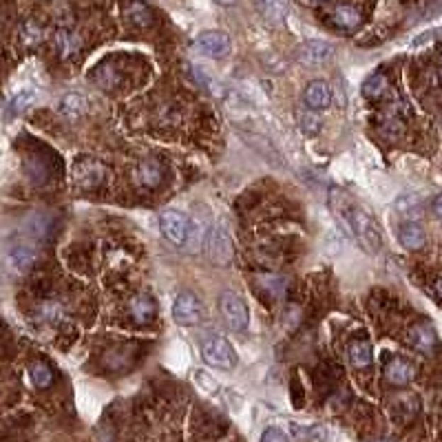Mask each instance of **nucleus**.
<instances>
[{
    "mask_svg": "<svg viewBox=\"0 0 442 442\" xmlns=\"http://www.w3.org/2000/svg\"><path fill=\"white\" fill-rule=\"evenodd\" d=\"M332 206H334L339 219L343 221V226L347 228V232L352 234L358 246L370 252L376 254L382 248V232L378 221L367 212L361 204H354L352 199H347L343 193H334L332 195Z\"/></svg>",
    "mask_w": 442,
    "mask_h": 442,
    "instance_id": "1",
    "label": "nucleus"
},
{
    "mask_svg": "<svg viewBox=\"0 0 442 442\" xmlns=\"http://www.w3.org/2000/svg\"><path fill=\"white\" fill-rule=\"evenodd\" d=\"M201 356H204L206 365L215 367V370L230 372L237 365V352L230 345V341L221 334H204L201 336Z\"/></svg>",
    "mask_w": 442,
    "mask_h": 442,
    "instance_id": "2",
    "label": "nucleus"
},
{
    "mask_svg": "<svg viewBox=\"0 0 442 442\" xmlns=\"http://www.w3.org/2000/svg\"><path fill=\"white\" fill-rule=\"evenodd\" d=\"M219 310H221V317H224V321L228 323V327L232 332H246L248 329V325H250L248 305L237 292H232V290L221 292Z\"/></svg>",
    "mask_w": 442,
    "mask_h": 442,
    "instance_id": "3",
    "label": "nucleus"
},
{
    "mask_svg": "<svg viewBox=\"0 0 442 442\" xmlns=\"http://www.w3.org/2000/svg\"><path fill=\"white\" fill-rule=\"evenodd\" d=\"M159 230L173 246H186L191 242V219L179 210H164L159 215Z\"/></svg>",
    "mask_w": 442,
    "mask_h": 442,
    "instance_id": "4",
    "label": "nucleus"
},
{
    "mask_svg": "<svg viewBox=\"0 0 442 442\" xmlns=\"http://www.w3.org/2000/svg\"><path fill=\"white\" fill-rule=\"evenodd\" d=\"M201 314H204V307H201V301L195 292L183 290L177 294L173 303V319L177 325H183V327L197 325L201 321Z\"/></svg>",
    "mask_w": 442,
    "mask_h": 442,
    "instance_id": "5",
    "label": "nucleus"
},
{
    "mask_svg": "<svg viewBox=\"0 0 442 442\" xmlns=\"http://www.w3.org/2000/svg\"><path fill=\"white\" fill-rule=\"evenodd\" d=\"M206 252L210 261L217 266H228L234 256V246L228 230L224 226H215L206 237Z\"/></svg>",
    "mask_w": 442,
    "mask_h": 442,
    "instance_id": "6",
    "label": "nucleus"
},
{
    "mask_svg": "<svg viewBox=\"0 0 442 442\" xmlns=\"http://www.w3.org/2000/svg\"><path fill=\"white\" fill-rule=\"evenodd\" d=\"M195 47L208 58H226L230 53V35L226 31H204L197 35Z\"/></svg>",
    "mask_w": 442,
    "mask_h": 442,
    "instance_id": "7",
    "label": "nucleus"
},
{
    "mask_svg": "<svg viewBox=\"0 0 442 442\" xmlns=\"http://www.w3.org/2000/svg\"><path fill=\"white\" fill-rule=\"evenodd\" d=\"M334 47L325 40H307L297 49V60L305 67H321L332 60Z\"/></svg>",
    "mask_w": 442,
    "mask_h": 442,
    "instance_id": "8",
    "label": "nucleus"
},
{
    "mask_svg": "<svg viewBox=\"0 0 442 442\" xmlns=\"http://www.w3.org/2000/svg\"><path fill=\"white\" fill-rule=\"evenodd\" d=\"M73 175H76V181L82 188H98L106 177V171H104V166L96 159H80L76 164Z\"/></svg>",
    "mask_w": 442,
    "mask_h": 442,
    "instance_id": "9",
    "label": "nucleus"
},
{
    "mask_svg": "<svg viewBox=\"0 0 442 442\" xmlns=\"http://www.w3.org/2000/svg\"><path fill=\"white\" fill-rule=\"evenodd\" d=\"M35 261H38V252H35L33 246L23 244V242H21V244H16V246H11L9 252H7V264H9V268H11L13 272H18V274L29 272V270L35 266Z\"/></svg>",
    "mask_w": 442,
    "mask_h": 442,
    "instance_id": "10",
    "label": "nucleus"
},
{
    "mask_svg": "<svg viewBox=\"0 0 442 442\" xmlns=\"http://www.w3.org/2000/svg\"><path fill=\"white\" fill-rule=\"evenodd\" d=\"M414 376H416V367L407 358L396 356L385 365V378L390 385L404 387V385H409L414 380Z\"/></svg>",
    "mask_w": 442,
    "mask_h": 442,
    "instance_id": "11",
    "label": "nucleus"
},
{
    "mask_svg": "<svg viewBox=\"0 0 442 442\" xmlns=\"http://www.w3.org/2000/svg\"><path fill=\"white\" fill-rule=\"evenodd\" d=\"M409 343L422 354H434L438 347V336L429 323H418L409 332Z\"/></svg>",
    "mask_w": 442,
    "mask_h": 442,
    "instance_id": "12",
    "label": "nucleus"
},
{
    "mask_svg": "<svg viewBox=\"0 0 442 442\" xmlns=\"http://www.w3.org/2000/svg\"><path fill=\"white\" fill-rule=\"evenodd\" d=\"M398 242L404 250H420L425 248L427 244V234L422 230V226L414 224V221H407V224H402L398 228Z\"/></svg>",
    "mask_w": 442,
    "mask_h": 442,
    "instance_id": "13",
    "label": "nucleus"
},
{
    "mask_svg": "<svg viewBox=\"0 0 442 442\" xmlns=\"http://www.w3.org/2000/svg\"><path fill=\"white\" fill-rule=\"evenodd\" d=\"M332 102V89L327 82L323 80H312L307 86H305V104L314 110H321V108H327Z\"/></svg>",
    "mask_w": 442,
    "mask_h": 442,
    "instance_id": "14",
    "label": "nucleus"
},
{
    "mask_svg": "<svg viewBox=\"0 0 442 442\" xmlns=\"http://www.w3.org/2000/svg\"><path fill=\"white\" fill-rule=\"evenodd\" d=\"M256 9L268 25H283L288 18V0H256Z\"/></svg>",
    "mask_w": 442,
    "mask_h": 442,
    "instance_id": "15",
    "label": "nucleus"
},
{
    "mask_svg": "<svg viewBox=\"0 0 442 442\" xmlns=\"http://www.w3.org/2000/svg\"><path fill=\"white\" fill-rule=\"evenodd\" d=\"M157 312V303L151 294H137L131 301V317L135 319V323H151L155 319Z\"/></svg>",
    "mask_w": 442,
    "mask_h": 442,
    "instance_id": "16",
    "label": "nucleus"
},
{
    "mask_svg": "<svg viewBox=\"0 0 442 442\" xmlns=\"http://www.w3.org/2000/svg\"><path fill=\"white\" fill-rule=\"evenodd\" d=\"M332 23H334L339 29L354 31L356 27H361L363 16L352 5H339V7H334V11H332Z\"/></svg>",
    "mask_w": 442,
    "mask_h": 442,
    "instance_id": "17",
    "label": "nucleus"
},
{
    "mask_svg": "<svg viewBox=\"0 0 442 442\" xmlns=\"http://www.w3.org/2000/svg\"><path fill=\"white\" fill-rule=\"evenodd\" d=\"M137 179L146 188H157L164 179V166L157 159H144L137 169Z\"/></svg>",
    "mask_w": 442,
    "mask_h": 442,
    "instance_id": "18",
    "label": "nucleus"
},
{
    "mask_svg": "<svg viewBox=\"0 0 442 442\" xmlns=\"http://www.w3.org/2000/svg\"><path fill=\"white\" fill-rule=\"evenodd\" d=\"M347 354H349V361H352V365L358 367V370H363V367H370L372 361H374L372 345L367 341H354L352 345H349Z\"/></svg>",
    "mask_w": 442,
    "mask_h": 442,
    "instance_id": "19",
    "label": "nucleus"
},
{
    "mask_svg": "<svg viewBox=\"0 0 442 442\" xmlns=\"http://www.w3.org/2000/svg\"><path fill=\"white\" fill-rule=\"evenodd\" d=\"M361 91H363V96L367 100H378V98H382L385 91H387V76H385L382 71L372 73V76L363 82V89Z\"/></svg>",
    "mask_w": 442,
    "mask_h": 442,
    "instance_id": "20",
    "label": "nucleus"
},
{
    "mask_svg": "<svg viewBox=\"0 0 442 442\" xmlns=\"http://www.w3.org/2000/svg\"><path fill=\"white\" fill-rule=\"evenodd\" d=\"M29 376H31V382L38 387V390H47V387H51V382H53V372L45 361H33L29 365Z\"/></svg>",
    "mask_w": 442,
    "mask_h": 442,
    "instance_id": "21",
    "label": "nucleus"
},
{
    "mask_svg": "<svg viewBox=\"0 0 442 442\" xmlns=\"http://www.w3.org/2000/svg\"><path fill=\"white\" fill-rule=\"evenodd\" d=\"M84 110H86V100L80 94H67L60 102V113L64 118L76 120V118L84 115Z\"/></svg>",
    "mask_w": 442,
    "mask_h": 442,
    "instance_id": "22",
    "label": "nucleus"
},
{
    "mask_svg": "<svg viewBox=\"0 0 442 442\" xmlns=\"http://www.w3.org/2000/svg\"><path fill=\"white\" fill-rule=\"evenodd\" d=\"M55 49H58V53L62 55V58H69V55L78 53L80 38L71 31H58L55 33Z\"/></svg>",
    "mask_w": 442,
    "mask_h": 442,
    "instance_id": "23",
    "label": "nucleus"
},
{
    "mask_svg": "<svg viewBox=\"0 0 442 442\" xmlns=\"http://www.w3.org/2000/svg\"><path fill=\"white\" fill-rule=\"evenodd\" d=\"M396 210L402 215V217H407V219H414L422 212V201L418 195H402L398 197L396 201Z\"/></svg>",
    "mask_w": 442,
    "mask_h": 442,
    "instance_id": "24",
    "label": "nucleus"
},
{
    "mask_svg": "<svg viewBox=\"0 0 442 442\" xmlns=\"http://www.w3.org/2000/svg\"><path fill=\"white\" fill-rule=\"evenodd\" d=\"M33 102H35V91H31V89H25V91H21V94H16V98H13L11 104H9L11 115L25 113V110H27Z\"/></svg>",
    "mask_w": 442,
    "mask_h": 442,
    "instance_id": "25",
    "label": "nucleus"
},
{
    "mask_svg": "<svg viewBox=\"0 0 442 442\" xmlns=\"http://www.w3.org/2000/svg\"><path fill=\"white\" fill-rule=\"evenodd\" d=\"M128 18H131V21L135 25H140V27L151 25V11H149V7L142 5V3H133L131 7H128Z\"/></svg>",
    "mask_w": 442,
    "mask_h": 442,
    "instance_id": "26",
    "label": "nucleus"
},
{
    "mask_svg": "<svg viewBox=\"0 0 442 442\" xmlns=\"http://www.w3.org/2000/svg\"><path fill=\"white\" fill-rule=\"evenodd\" d=\"M321 128V120L317 113H312V110H305V113L301 115V131L305 135H317Z\"/></svg>",
    "mask_w": 442,
    "mask_h": 442,
    "instance_id": "27",
    "label": "nucleus"
},
{
    "mask_svg": "<svg viewBox=\"0 0 442 442\" xmlns=\"http://www.w3.org/2000/svg\"><path fill=\"white\" fill-rule=\"evenodd\" d=\"M23 38H25V42H29V45L40 42V40H42V29H40V27H35L33 23H27V25L23 27Z\"/></svg>",
    "mask_w": 442,
    "mask_h": 442,
    "instance_id": "28",
    "label": "nucleus"
},
{
    "mask_svg": "<svg viewBox=\"0 0 442 442\" xmlns=\"http://www.w3.org/2000/svg\"><path fill=\"white\" fill-rule=\"evenodd\" d=\"M259 442H290V440H288V436L279 427H268Z\"/></svg>",
    "mask_w": 442,
    "mask_h": 442,
    "instance_id": "29",
    "label": "nucleus"
},
{
    "mask_svg": "<svg viewBox=\"0 0 442 442\" xmlns=\"http://www.w3.org/2000/svg\"><path fill=\"white\" fill-rule=\"evenodd\" d=\"M434 212L442 219V195H438V197L434 199Z\"/></svg>",
    "mask_w": 442,
    "mask_h": 442,
    "instance_id": "30",
    "label": "nucleus"
},
{
    "mask_svg": "<svg viewBox=\"0 0 442 442\" xmlns=\"http://www.w3.org/2000/svg\"><path fill=\"white\" fill-rule=\"evenodd\" d=\"M215 3L221 5V7H232V5L237 3V0H215Z\"/></svg>",
    "mask_w": 442,
    "mask_h": 442,
    "instance_id": "31",
    "label": "nucleus"
},
{
    "mask_svg": "<svg viewBox=\"0 0 442 442\" xmlns=\"http://www.w3.org/2000/svg\"><path fill=\"white\" fill-rule=\"evenodd\" d=\"M436 294H438V299L442 301V279H440V281L436 283Z\"/></svg>",
    "mask_w": 442,
    "mask_h": 442,
    "instance_id": "32",
    "label": "nucleus"
},
{
    "mask_svg": "<svg viewBox=\"0 0 442 442\" xmlns=\"http://www.w3.org/2000/svg\"><path fill=\"white\" fill-rule=\"evenodd\" d=\"M307 3H314L317 5V3H325V0H307Z\"/></svg>",
    "mask_w": 442,
    "mask_h": 442,
    "instance_id": "33",
    "label": "nucleus"
},
{
    "mask_svg": "<svg viewBox=\"0 0 442 442\" xmlns=\"http://www.w3.org/2000/svg\"><path fill=\"white\" fill-rule=\"evenodd\" d=\"M440 64H442V49H440Z\"/></svg>",
    "mask_w": 442,
    "mask_h": 442,
    "instance_id": "34",
    "label": "nucleus"
},
{
    "mask_svg": "<svg viewBox=\"0 0 442 442\" xmlns=\"http://www.w3.org/2000/svg\"><path fill=\"white\" fill-rule=\"evenodd\" d=\"M378 442H382V440H378Z\"/></svg>",
    "mask_w": 442,
    "mask_h": 442,
    "instance_id": "35",
    "label": "nucleus"
}]
</instances>
